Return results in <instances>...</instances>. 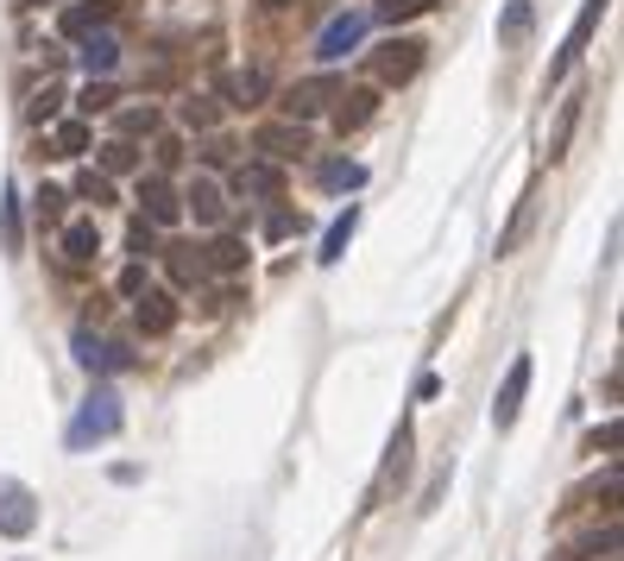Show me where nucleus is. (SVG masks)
<instances>
[{
  "instance_id": "f704fd0d",
  "label": "nucleus",
  "mask_w": 624,
  "mask_h": 561,
  "mask_svg": "<svg viewBox=\"0 0 624 561\" xmlns=\"http://www.w3.org/2000/svg\"><path fill=\"white\" fill-rule=\"evenodd\" d=\"M183 127L209 133V127H215V108H209V101H183Z\"/></svg>"
},
{
  "instance_id": "6e6552de",
  "label": "nucleus",
  "mask_w": 624,
  "mask_h": 561,
  "mask_svg": "<svg viewBox=\"0 0 624 561\" xmlns=\"http://www.w3.org/2000/svg\"><path fill=\"white\" fill-rule=\"evenodd\" d=\"M360 39H366V13H334V20L322 26V39H315V58L341 63L348 51H360Z\"/></svg>"
},
{
  "instance_id": "f8f14e48",
  "label": "nucleus",
  "mask_w": 624,
  "mask_h": 561,
  "mask_svg": "<svg viewBox=\"0 0 624 561\" xmlns=\"http://www.w3.org/2000/svg\"><path fill=\"white\" fill-rule=\"evenodd\" d=\"M133 322H139V334H171L177 329V303H171V291H145L133 297Z\"/></svg>"
},
{
  "instance_id": "72a5a7b5",
  "label": "nucleus",
  "mask_w": 624,
  "mask_h": 561,
  "mask_svg": "<svg viewBox=\"0 0 624 561\" xmlns=\"http://www.w3.org/2000/svg\"><path fill=\"white\" fill-rule=\"evenodd\" d=\"M574 120H581V101H567V108H562V120H555V139H548V158H562L567 133H574Z\"/></svg>"
},
{
  "instance_id": "2f4dec72",
  "label": "nucleus",
  "mask_w": 624,
  "mask_h": 561,
  "mask_svg": "<svg viewBox=\"0 0 624 561\" xmlns=\"http://www.w3.org/2000/svg\"><path fill=\"white\" fill-rule=\"evenodd\" d=\"M63 202H70V196H63V190H51V183H44V190L32 196V209H39V221H63Z\"/></svg>"
},
{
  "instance_id": "dca6fc26",
  "label": "nucleus",
  "mask_w": 624,
  "mask_h": 561,
  "mask_svg": "<svg viewBox=\"0 0 624 561\" xmlns=\"http://www.w3.org/2000/svg\"><path fill=\"white\" fill-rule=\"evenodd\" d=\"M278 190H284V171H278L272 158H253V164L240 171V196H253L259 202V196H278Z\"/></svg>"
},
{
  "instance_id": "7c9ffc66",
  "label": "nucleus",
  "mask_w": 624,
  "mask_h": 561,
  "mask_svg": "<svg viewBox=\"0 0 624 561\" xmlns=\"http://www.w3.org/2000/svg\"><path fill=\"white\" fill-rule=\"evenodd\" d=\"M209 266L240 271V266H246V247H240V240H215V247H209Z\"/></svg>"
},
{
  "instance_id": "aec40b11",
  "label": "nucleus",
  "mask_w": 624,
  "mask_h": 561,
  "mask_svg": "<svg viewBox=\"0 0 624 561\" xmlns=\"http://www.w3.org/2000/svg\"><path fill=\"white\" fill-rule=\"evenodd\" d=\"M530 20H536V7H530V0H511L505 20H499V44H524L530 39Z\"/></svg>"
},
{
  "instance_id": "b1692460",
  "label": "nucleus",
  "mask_w": 624,
  "mask_h": 561,
  "mask_svg": "<svg viewBox=\"0 0 624 561\" xmlns=\"http://www.w3.org/2000/svg\"><path fill=\"white\" fill-rule=\"evenodd\" d=\"M600 555H618V523H605L600 537L574 542V555H567V561H600Z\"/></svg>"
},
{
  "instance_id": "6ab92c4d",
  "label": "nucleus",
  "mask_w": 624,
  "mask_h": 561,
  "mask_svg": "<svg viewBox=\"0 0 624 561\" xmlns=\"http://www.w3.org/2000/svg\"><path fill=\"white\" fill-rule=\"evenodd\" d=\"M77 360L89 372H108V367H127V353L108 348V341H95V334H77Z\"/></svg>"
},
{
  "instance_id": "e433bc0d",
  "label": "nucleus",
  "mask_w": 624,
  "mask_h": 561,
  "mask_svg": "<svg viewBox=\"0 0 624 561\" xmlns=\"http://www.w3.org/2000/svg\"><path fill=\"white\" fill-rule=\"evenodd\" d=\"M58 101H63V89H44V96L32 101L26 114H32V120H39V127H44V120H58Z\"/></svg>"
},
{
  "instance_id": "473e14b6",
  "label": "nucleus",
  "mask_w": 624,
  "mask_h": 561,
  "mask_svg": "<svg viewBox=\"0 0 624 561\" xmlns=\"http://www.w3.org/2000/svg\"><path fill=\"white\" fill-rule=\"evenodd\" d=\"M127 240H133V259H152V252H158V228L145 221V214L133 221V233H127Z\"/></svg>"
},
{
  "instance_id": "1a4fd4ad",
  "label": "nucleus",
  "mask_w": 624,
  "mask_h": 561,
  "mask_svg": "<svg viewBox=\"0 0 624 561\" xmlns=\"http://www.w3.org/2000/svg\"><path fill=\"white\" fill-rule=\"evenodd\" d=\"M108 20H114V0H70L58 13V32L63 39H89V32H108Z\"/></svg>"
},
{
  "instance_id": "58836bf2",
  "label": "nucleus",
  "mask_w": 624,
  "mask_h": 561,
  "mask_svg": "<svg viewBox=\"0 0 624 561\" xmlns=\"http://www.w3.org/2000/svg\"><path fill=\"white\" fill-rule=\"evenodd\" d=\"M586 448H593V454H600V448H618V423H605V429H593V442H586Z\"/></svg>"
},
{
  "instance_id": "20e7f679",
  "label": "nucleus",
  "mask_w": 624,
  "mask_h": 561,
  "mask_svg": "<svg viewBox=\"0 0 624 561\" xmlns=\"http://www.w3.org/2000/svg\"><path fill=\"white\" fill-rule=\"evenodd\" d=\"M177 202H183V214H190L195 228H221V221H228V190H221L209 171H195L190 190L177 196Z\"/></svg>"
},
{
  "instance_id": "412c9836",
  "label": "nucleus",
  "mask_w": 624,
  "mask_h": 561,
  "mask_svg": "<svg viewBox=\"0 0 624 561\" xmlns=\"http://www.w3.org/2000/svg\"><path fill=\"white\" fill-rule=\"evenodd\" d=\"M139 133H158V108H120L114 114V139H139Z\"/></svg>"
},
{
  "instance_id": "9b49d317",
  "label": "nucleus",
  "mask_w": 624,
  "mask_h": 561,
  "mask_svg": "<svg viewBox=\"0 0 624 561\" xmlns=\"http://www.w3.org/2000/svg\"><path fill=\"white\" fill-rule=\"evenodd\" d=\"M524 391H530V353H517V360H511V372H505V385H499V404H492V423H499V429L517 423Z\"/></svg>"
},
{
  "instance_id": "4c0bfd02",
  "label": "nucleus",
  "mask_w": 624,
  "mask_h": 561,
  "mask_svg": "<svg viewBox=\"0 0 624 561\" xmlns=\"http://www.w3.org/2000/svg\"><path fill=\"white\" fill-rule=\"evenodd\" d=\"M145 291V259H133V266L120 271V297H139Z\"/></svg>"
},
{
  "instance_id": "39448f33",
  "label": "nucleus",
  "mask_w": 624,
  "mask_h": 561,
  "mask_svg": "<svg viewBox=\"0 0 624 561\" xmlns=\"http://www.w3.org/2000/svg\"><path fill=\"white\" fill-rule=\"evenodd\" d=\"M605 7H612V0H586L581 7V20L567 26V44H562V58L548 63V82H562L567 70H574V63L586 58V44H593V32H600V20H605Z\"/></svg>"
},
{
  "instance_id": "c85d7f7f",
  "label": "nucleus",
  "mask_w": 624,
  "mask_h": 561,
  "mask_svg": "<svg viewBox=\"0 0 624 561\" xmlns=\"http://www.w3.org/2000/svg\"><path fill=\"white\" fill-rule=\"evenodd\" d=\"M77 196L101 209V202H114V177H108V171H82L77 177Z\"/></svg>"
},
{
  "instance_id": "a878e982",
  "label": "nucleus",
  "mask_w": 624,
  "mask_h": 561,
  "mask_svg": "<svg viewBox=\"0 0 624 561\" xmlns=\"http://www.w3.org/2000/svg\"><path fill=\"white\" fill-rule=\"evenodd\" d=\"M322 183H329V190H360V183H366V164L334 158V164H322Z\"/></svg>"
},
{
  "instance_id": "9d476101",
  "label": "nucleus",
  "mask_w": 624,
  "mask_h": 561,
  "mask_svg": "<svg viewBox=\"0 0 624 561\" xmlns=\"http://www.w3.org/2000/svg\"><path fill=\"white\" fill-rule=\"evenodd\" d=\"M334 96H341V82H334L329 70H322V77H310V82H296L291 96H284V120H310V114H322Z\"/></svg>"
},
{
  "instance_id": "423d86ee",
  "label": "nucleus",
  "mask_w": 624,
  "mask_h": 561,
  "mask_svg": "<svg viewBox=\"0 0 624 561\" xmlns=\"http://www.w3.org/2000/svg\"><path fill=\"white\" fill-rule=\"evenodd\" d=\"M32 523H39V499H32V485L0 480V537H32Z\"/></svg>"
},
{
  "instance_id": "ea45409f",
  "label": "nucleus",
  "mask_w": 624,
  "mask_h": 561,
  "mask_svg": "<svg viewBox=\"0 0 624 561\" xmlns=\"http://www.w3.org/2000/svg\"><path fill=\"white\" fill-rule=\"evenodd\" d=\"M265 7H291V0H265Z\"/></svg>"
},
{
  "instance_id": "cd10ccee",
  "label": "nucleus",
  "mask_w": 624,
  "mask_h": 561,
  "mask_svg": "<svg viewBox=\"0 0 624 561\" xmlns=\"http://www.w3.org/2000/svg\"><path fill=\"white\" fill-rule=\"evenodd\" d=\"M0 240H7V252L26 247V233H20V196H13V190H7V202H0Z\"/></svg>"
},
{
  "instance_id": "0eeeda50",
  "label": "nucleus",
  "mask_w": 624,
  "mask_h": 561,
  "mask_svg": "<svg viewBox=\"0 0 624 561\" xmlns=\"http://www.w3.org/2000/svg\"><path fill=\"white\" fill-rule=\"evenodd\" d=\"M253 146L272 158V164H284V158L310 152V127H303V120H265V127L253 133Z\"/></svg>"
},
{
  "instance_id": "c756f323",
  "label": "nucleus",
  "mask_w": 624,
  "mask_h": 561,
  "mask_svg": "<svg viewBox=\"0 0 624 561\" xmlns=\"http://www.w3.org/2000/svg\"><path fill=\"white\" fill-rule=\"evenodd\" d=\"M101 164H108V177H120V171H133V164H139V152H133V139H108V146H101Z\"/></svg>"
},
{
  "instance_id": "f03ea898",
  "label": "nucleus",
  "mask_w": 624,
  "mask_h": 561,
  "mask_svg": "<svg viewBox=\"0 0 624 561\" xmlns=\"http://www.w3.org/2000/svg\"><path fill=\"white\" fill-rule=\"evenodd\" d=\"M423 51H430L423 39H385L372 51V77L385 82V89H404V82L423 70Z\"/></svg>"
},
{
  "instance_id": "5701e85b",
  "label": "nucleus",
  "mask_w": 624,
  "mask_h": 561,
  "mask_svg": "<svg viewBox=\"0 0 624 561\" xmlns=\"http://www.w3.org/2000/svg\"><path fill=\"white\" fill-rule=\"evenodd\" d=\"M51 146H58L51 158H82V152H89V120H63Z\"/></svg>"
},
{
  "instance_id": "393cba45",
  "label": "nucleus",
  "mask_w": 624,
  "mask_h": 561,
  "mask_svg": "<svg viewBox=\"0 0 624 561\" xmlns=\"http://www.w3.org/2000/svg\"><path fill=\"white\" fill-rule=\"evenodd\" d=\"M430 7H435V0H379L372 13H379V20H385V26H404V20H423Z\"/></svg>"
},
{
  "instance_id": "c9c22d12",
  "label": "nucleus",
  "mask_w": 624,
  "mask_h": 561,
  "mask_svg": "<svg viewBox=\"0 0 624 561\" xmlns=\"http://www.w3.org/2000/svg\"><path fill=\"white\" fill-rule=\"evenodd\" d=\"M303 228V214H291V209H278L272 221H265V240H284V233H296Z\"/></svg>"
},
{
  "instance_id": "f3484780",
  "label": "nucleus",
  "mask_w": 624,
  "mask_h": 561,
  "mask_svg": "<svg viewBox=\"0 0 624 561\" xmlns=\"http://www.w3.org/2000/svg\"><path fill=\"white\" fill-rule=\"evenodd\" d=\"M353 228H360V209H341V221H334L329 233H322V252H315V259H322V266H334V259H341V252H348V240H353Z\"/></svg>"
},
{
  "instance_id": "4be33fe9",
  "label": "nucleus",
  "mask_w": 624,
  "mask_h": 561,
  "mask_svg": "<svg viewBox=\"0 0 624 561\" xmlns=\"http://www.w3.org/2000/svg\"><path fill=\"white\" fill-rule=\"evenodd\" d=\"M164 259H171L177 284H202V278H209V259H202L195 247H177V252H164Z\"/></svg>"
},
{
  "instance_id": "f257e3e1",
  "label": "nucleus",
  "mask_w": 624,
  "mask_h": 561,
  "mask_svg": "<svg viewBox=\"0 0 624 561\" xmlns=\"http://www.w3.org/2000/svg\"><path fill=\"white\" fill-rule=\"evenodd\" d=\"M108 435H120V398L108 385H95L89 398H82L77 423H70V448H89V442H108Z\"/></svg>"
},
{
  "instance_id": "a211bd4d",
  "label": "nucleus",
  "mask_w": 624,
  "mask_h": 561,
  "mask_svg": "<svg viewBox=\"0 0 624 561\" xmlns=\"http://www.w3.org/2000/svg\"><path fill=\"white\" fill-rule=\"evenodd\" d=\"M63 252H70L77 266H89V259L101 252V233H95V221H70V228H63Z\"/></svg>"
},
{
  "instance_id": "ddd939ff",
  "label": "nucleus",
  "mask_w": 624,
  "mask_h": 561,
  "mask_svg": "<svg viewBox=\"0 0 624 561\" xmlns=\"http://www.w3.org/2000/svg\"><path fill=\"white\" fill-rule=\"evenodd\" d=\"M77 63H82V77H114L120 70V44L108 39V32H89V39H77Z\"/></svg>"
},
{
  "instance_id": "4468645a",
  "label": "nucleus",
  "mask_w": 624,
  "mask_h": 561,
  "mask_svg": "<svg viewBox=\"0 0 624 561\" xmlns=\"http://www.w3.org/2000/svg\"><path fill=\"white\" fill-rule=\"evenodd\" d=\"M265 89H272V77H265V70H228V77H221V96L234 101V108L265 101Z\"/></svg>"
},
{
  "instance_id": "2eb2a0df",
  "label": "nucleus",
  "mask_w": 624,
  "mask_h": 561,
  "mask_svg": "<svg viewBox=\"0 0 624 561\" xmlns=\"http://www.w3.org/2000/svg\"><path fill=\"white\" fill-rule=\"evenodd\" d=\"M334 101H341V108H334V127H341V133H360L372 120V101L379 96H372V89H341Z\"/></svg>"
},
{
  "instance_id": "bb28decb",
  "label": "nucleus",
  "mask_w": 624,
  "mask_h": 561,
  "mask_svg": "<svg viewBox=\"0 0 624 561\" xmlns=\"http://www.w3.org/2000/svg\"><path fill=\"white\" fill-rule=\"evenodd\" d=\"M114 101H120V96L108 89V77H101V82L89 77V89H82V101H77V108H82L89 120H95V114H114Z\"/></svg>"
},
{
  "instance_id": "7ed1b4c3",
  "label": "nucleus",
  "mask_w": 624,
  "mask_h": 561,
  "mask_svg": "<svg viewBox=\"0 0 624 561\" xmlns=\"http://www.w3.org/2000/svg\"><path fill=\"white\" fill-rule=\"evenodd\" d=\"M133 202H139V214L152 221V228H171V221H183V202H177V190H171V177L164 171H139V183H133Z\"/></svg>"
}]
</instances>
